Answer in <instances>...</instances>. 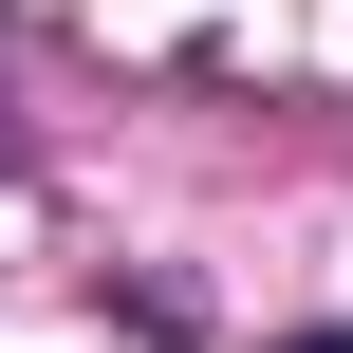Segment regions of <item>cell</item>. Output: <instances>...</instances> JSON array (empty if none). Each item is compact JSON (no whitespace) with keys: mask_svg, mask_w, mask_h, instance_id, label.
I'll list each match as a JSON object with an SVG mask.
<instances>
[{"mask_svg":"<svg viewBox=\"0 0 353 353\" xmlns=\"http://www.w3.org/2000/svg\"><path fill=\"white\" fill-rule=\"evenodd\" d=\"M279 353H353V335H279Z\"/></svg>","mask_w":353,"mask_h":353,"instance_id":"1","label":"cell"}]
</instances>
